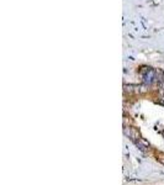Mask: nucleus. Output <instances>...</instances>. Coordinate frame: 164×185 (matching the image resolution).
Returning <instances> with one entry per match:
<instances>
[{"label": "nucleus", "mask_w": 164, "mask_h": 185, "mask_svg": "<svg viewBox=\"0 0 164 185\" xmlns=\"http://www.w3.org/2000/svg\"><path fill=\"white\" fill-rule=\"evenodd\" d=\"M158 101H159V104H160V105H164V96H162Z\"/></svg>", "instance_id": "obj_1"}]
</instances>
